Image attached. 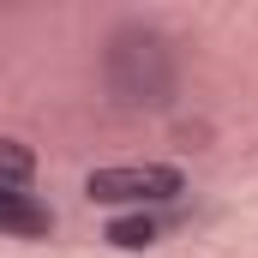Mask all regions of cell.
Listing matches in <instances>:
<instances>
[{
	"label": "cell",
	"instance_id": "1",
	"mask_svg": "<svg viewBox=\"0 0 258 258\" xmlns=\"http://www.w3.org/2000/svg\"><path fill=\"white\" fill-rule=\"evenodd\" d=\"M108 90L126 102V108H162L174 96V48L144 30L126 24L114 42H108Z\"/></svg>",
	"mask_w": 258,
	"mask_h": 258
},
{
	"label": "cell",
	"instance_id": "3",
	"mask_svg": "<svg viewBox=\"0 0 258 258\" xmlns=\"http://www.w3.org/2000/svg\"><path fill=\"white\" fill-rule=\"evenodd\" d=\"M48 228H54L48 204H36V198L18 192V186H0V234H12V240H42Z\"/></svg>",
	"mask_w": 258,
	"mask_h": 258
},
{
	"label": "cell",
	"instance_id": "4",
	"mask_svg": "<svg viewBox=\"0 0 258 258\" xmlns=\"http://www.w3.org/2000/svg\"><path fill=\"white\" fill-rule=\"evenodd\" d=\"M108 246H120V252H144L150 240H156V216H144V210H126V216H114L108 222V234H102Z\"/></svg>",
	"mask_w": 258,
	"mask_h": 258
},
{
	"label": "cell",
	"instance_id": "2",
	"mask_svg": "<svg viewBox=\"0 0 258 258\" xmlns=\"http://www.w3.org/2000/svg\"><path fill=\"white\" fill-rule=\"evenodd\" d=\"M180 192H186V174L168 168V162H114V168H96L84 180V198L90 204H132V210L174 204Z\"/></svg>",
	"mask_w": 258,
	"mask_h": 258
},
{
	"label": "cell",
	"instance_id": "5",
	"mask_svg": "<svg viewBox=\"0 0 258 258\" xmlns=\"http://www.w3.org/2000/svg\"><path fill=\"white\" fill-rule=\"evenodd\" d=\"M30 174H36V150L30 144H18V138H0V186H30Z\"/></svg>",
	"mask_w": 258,
	"mask_h": 258
}]
</instances>
